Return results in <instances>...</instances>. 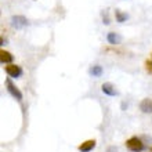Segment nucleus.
<instances>
[{
    "instance_id": "f257e3e1",
    "label": "nucleus",
    "mask_w": 152,
    "mask_h": 152,
    "mask_svg": "<svg viewBox=\"0 0 152 152\" xmlns=\"http://www.w3.org/2000/svg\"><path fill=\"white\" fill-rule=\"evenodd\" d=\"M126 147H127L129 151H132V152H141L145 149V145L140 137H132V138H129L126 141Z\"/></svg>"
},
{
    "instance_id": "f03ea898",
    "label": "nucleus",
    "mask_w": 152,
    "mask_h": 152,
    "mask_svg": "<svg viewBox=\"0 0 152 152\" xmlns=\"http://www.w3.org/2000/svg\"><path fill=\"white\" fill-rule=\"evenodd\" d=\"M6 86H7V91L10 93V94H11V96L14 97L15 100H18V101L22 100V93H21V90L17 87L15 84L12 83L10 79L6 80Z\"/></svg>"
},
{
    "instance_id": "7ed1b4c3",
    "label": "nucleus",
    "mask_w": 152,
    "mask_h": 152,
    "mask_svg": "<svg viewBox=\"0 0 152 152\" xmlns=\"http://www.w3.org/2000/svg\"><path fill=\"white\" fill-rule=\"evenodd\" d=\"M6 73H7L10 77H20V76H22V69H21V66H18V65L15 64H10L6 66Z\"/></svg>"
},
{
    "instance_id": "20e7f679",
    "label": "nucleus",
    "mask_w": 152,
    "mask_h": 152,
    "mask_svg": "<svg viewBox=\"0 0 152 152\" xmlns=\"http://www.w3.org/2000/svg\"><path fill=\"white\" fill-rule=\"evenodd\" d=\"M11 25H12V28H15V29H22L24 26L28 25V20L22 15H14V17H11Z\"/></svg>"
},
{
    "instance_id": "39448f33",
    "label": "nucleus",
    "mask_w": 152,
    "mask_h": 152,
    "mask_svg": "<svg viewBox=\"0 0 152 152\" xmlns=\"http://www.w3.org/2000/svg\"><path fill=\"white\" fill-rule=\"evenodd\" d=\"M101 90H102V93L104 94H107V96H118L119 94V91L115 88V86H113L112 83H109V82H107V83H104L102 86H101Z\"/></svg>"
},
{
    "instance_id": "423d86ee",
    "label": "nucleus",
    "mask_w": 152,
    "mask_h": 152,
    "mask_svg": "<svg viewBox=\"0 0 152 152\" xmlns=\"http://www.w3.org/2000/svg\"><path fill=\"white\" fill-rule=\"evenodd\" d=\"M94 147H96V140H87L79 145V151L80 152H90V151H93Z\"/></svg>"
},
{
    "instance_id": "0eeeda50",
    "label": "nucleus",
    "mask_w": 152,
    "mask_h": 152,
    "mask_svg": "<svg viewBox=\"0 0 152 152\" xmlns=\"http://www.w3.org/2000/svg\"><path fill=\"white\" fill-rule=\"evenodd\" d=\"M140 109L144 113H152V100L151 98H144L140 102Z\"/></svg>"
},
{
    "instance_id": "6e6552de",
    "label": "nucleus",
    "mask_w": 152,
    "mask_h": 152,
    "mask_svg": "<svg viewBox=\"0 0 152 152\" xmlns=\"http://www.w3.org/2000/svg\"><path fill=\"white\" fill-rule=\"evenodd\" d=\"M107 40H108L109 44H120L123 37L120 36L119 33H115V32H109L108 36H107Z\"/></svg>"
},
{
    "instance_id": "1a4fd4ad",
    "label": "nucleus",
    "mask_w": 152,
    "mask_h": 152,
    "mask_svg": "<svg viewBox=\"0 0 152 152\" xmlns=\"http://www.w3.org/2000/svg\"><path fill=\"white\" fill-rule=\"evenodd\" d=\"M12 60H14V57H12L11 53L6 51V50H1V51H0V62H1V64H11Z\"/></svg>"
},
{
    "instance_id": "9d476101",
    "label": "nucleus",
    "mask_w": 152,
    "mask_h": 152,
    "mask_svg": "<svg viewBox=\"0 0 152 152\" xmlns=\"http://www.w3.org/2000/svg\"><path fill=\"white\" fill-rule=\"evenodd\" d=\"M102 72H104V69H102L101 65H93L90 68V75L94 76V77H100L102 75Z\"/></svg>"
},
{
    "instance_id": "9b49d317",
    "label": "nucleus",
    "mask_w": 152,
    "mask_h": 152,
    "mask_svg": "<svg viewBox=\"0 0 152 152\" xmlns=\"http://www.w3.org/2000/svg\"><path fill=\"white\" fill-rule=\"evenodd\" d=\"M115 17H116V21L118 22H124V21L129 18V15L126 12H122L120 10H116L115 11Z\"/></svg>"
},
{
    "instance_id": "f8f14e48",
    "label": "nucleus",
    "mask_w": 152,
    "mask_h": 152,
    "mask_svg": "<svg viewBox=\"0 0 152 152\" xmlns=\"http://www.w3.org/2000/svg\"><path fill=\"white\" fill-rule=\"evenodd\" d=\"M145 71H147L149 75H152V61L151 60L145 61Z\"/></svg>"
},
{
    "instance_id": "ddd939ff",
    "label": "nucleus",
    "mask_w": 152,
    "mask_h": 152,
    "mask_svg": "<svg viewBox=\"0 0 152 152\" xmlns=\"http://www.w3.org/2000/svg\"><path fill=\"white\" fill-rule=\"evenodd\" d=\"M107 152H118V149H116L115 147H111V148H109V149H108V151H107Z\"/></svg>"
}]
</instances>
